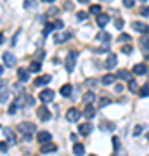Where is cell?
I'll list each match as a JSON object with an SVG mask.
<instances>
[{
	"label": "cell",
	"instance_id": "6da1fadb",
	"mask_svg": "<svg viewBox=\"0 0 149 156\" xmlns=\"http://www.w3.org/2000/svg\"><path fill=\"white\" fill-rule=\"evenodd\" d=\"M16 130L19 132V134H23L24 140H30L31 137H33V132L37 130V127H35V123H31V122H21L16 127Z\"/></svg>",
	"mask_w": 149,
	"mask_h": 156
},
{
	"label": "cell",
	"instance_id": "7a4b0ae2",
	"mask_svg": "<svg viewBox=\"0 0 149 156\" xmlns=\"http://www.w3.org/2000/svg\"><path fill=\"white\" fill-rule=\"evenodd\" d=\"M76 57H78V54L75 52V50H73V52H68L66 61H64L68 71H73V68H75V64H76Z\"/></svg>",
	"mask_w": 149,
	"mask_h": 156
},
{
	"label": "cell",
	"instance_id": "3957f363",
	"mask_svg": "<svg viewBox=\"0 0 149 156\" xmlns=\"http://www.w3.org/2000/svg\"><path fill=\"white\" fill-rule=\"evenodd\" d=\"M38 99L44 102V104H47V102H52L54 101V90L50 89H44L42 92L38 94Z\"/></svg>",
	"mask_w": 149,
	"mask_h": 156
},
{
	"label": "cell",
	"instance_id": "277c9868",
	"mask_svg": "<svg viewBox=\"0 0 149 156\" xmlns=\"http://www.w3.org/2000/svg\"><path fill=\"white\" fill-rule=\"evenodd\" d=\"M66 120L71 122V123L78 122V120H80V111H78L76 108H69V109L66 111Z\"/></svg>",
	"mask_w": 149,
	"mask_h": 156
},
{
	"label": "cell",
	"instance_id": "5b68a950",
	"mask_svg": "<svg viewBox=\"0 0 149 156\" xmlns=\"http://www.w3.org/2000/svg\"><path fill=\"white\" fill-rule=\"evenodd\" d=\"M2 132H4V135L7 137V144H9V146H14V144H16V134L12 132L11 128H9V127H4V128H2Z\"/></svg>",
	"mask_w": 149,
	"mask_h": 156
},
{
	"label": "cell",
	"instance_id": "8992f818",
	"mask_svg": "<svg viewBox=\"0 0 149 156\" xmlns=\"http://www.w3.org/2000/svg\"><path fill=\"white\" fill-rule=\"evenodd\" d=\"M17 78H19L21 83H26L28 80H30V69L28 68H19L17 69Z\"/></svg>",
	"mask_w": 149,
	"mask_h": 156
},
{
	"label": "cell",
	"instance_id": "52a82bcc",
	"mask_svg": "<svg viewBox=\"0 0 149 156\" xmlns=\"http://www.w3.org/2000/svg\"><path fill=\"white\" fill-rule=\"evenodd\" d=\"M37 116H38L42 122H47V120H50V111L45 106H40L38 109H37Z\"/></svg>",
	"mask_w": 149,
	"mask_h": 156
},
{
	"label": "cell",
	"instance_id": "ba28073f",
	"mask_svg": "<svg viewBox=\"0 0 149 156\" xmlns=\"http://www.w3.org/2000/svg\"><path fill=\"white\" fill-rule=\"evenodd\" d=\"M132 28L135 30V31H139V33H142V35H146V33H149V26L146 24V23H140V21H135L132 24Z\"/></svg>",
	"mask_w": 149,
	"mask_h": 156
},
{
	"label": "cell",
	"instance_id": "9c48e42d",
	"mask_svg": "<svg viewBox=\"0 0 149 156\" xmlns=\"http://www.w3.org/2000/svg\"><path fill=\"white\" fill-rule=\"evenodd\" d=\"M2 57H4V64H5L7 68L16 66V57H14V54H12V52H5Z\"/></svg>",
	"mask_w": 149,
	"mask_h": 156
},
{
	"label": "cell",
	"instance_id": "30bf717a",
	"mask_svg": "<svg viewBox=\"0 0 149 156\" xmlns=\"http://www.w3.org/2000/svg\"><path fill=\"white\" fill-rule=\"evenodd\" d=\"M38 142L40 144H47V142H50V139H52V135H50V132H47V130H42V132H38Z\"/></svg>",
	"mask_w": 149,
	"mask_h": 156
},
{
	"label": "cell",
	"instance_id": "8fae6325",
	"mask_svg": "<svg viewBox=\"0 0 149 156\" xmlns=\"http://www.w3.org/2000/svg\"><path fill=\"white\" fill-rule=\"evenodd\" d=\"M68 38H71V33H69V31H64V33H55V37H54L55 44H64Z\"/></svg>",
	"mask_w": 149,
	"mask_h": 156
},
{
	"label": "cell",
	"instance_id": "7c38bea8",
	"mask_svg": "<svg viewBox=\"0 0 149 156\" xmlns=\"http://www.w3.org/2000/svg\"><path fill=\"white\" fill-rule=\"evenodd\" d=\"M50 82V75H44V76H38L37 80L33 82L35 87H44V85H47Z\"/></svg>",
	"mask_w": 149,
	"mask_h": 156
},
{
	"label": "cell",
	"instance_id": "4fadbf2b",
	"mask_svg": "<svg viewBox=\"0 0 149 156\" xmlns=\"http://www.w3.org/2000/svg\"><path fill=\"white\" fill-rule=\"evenodd\" d=\"M57 149V146L54 144V142H47V144H42V147H40V153L42 154H47V153H52V151Z\"/></svg>",
	"mask_w": 149,
	"mask_h": 156
},
{
	"label": "cell",
	"instance_id": "5bb4252c",
	"mask_svg": "<svg viewBox=\"0 0 149 156\" xmlns=\"http://www.w3.org/2000/svg\"><path fill=\"white\" fill-rule=\"evenodd\" d=\"M95 23H97V26H99V28H102V26H106V24L109 23V16L101 12L99 16H97V19H95Z\"/></svg>",
	"mask_w": 149,
	"mask_h": 156
},
{
	"label": "cell",
	"instance_id": "9a60e30c",
	"mask_svg": "<svg viewBox=\"0 0 149 156\" xmlns=\"http://www.w3.org/2000/svg\"><path fill=\"white\" fill-rule=\"evenodd\" d=\"M116 62H118V57H116V54H113V52H111L109 56H108V59H106V68H108V69H111V68L116 66Z\"/></svg>",
	"mask_w": 149,
	"mask_h": 156
},
{
	"label": "cell",
	"instance_id": "2e32d148",
	"mask_svg": "<svg viewBox=\"0 0 149 156\" xmlns=\"http://www.w3.org/2000/svg\"><path fill=\"white\" fill-rule=\"evenodd\" d=\"M78 130H80V134L82 135H88L90 132H92V123H80Z\"/></svg>",
	"mask_w": 149,
	"mask_h": 156
},
{
	"label": "cell",
	"instance_id": "e0dca14e",
	"mask_svg": "<svg viewBox=\"0 0 149 156\" xmlns=\"http://www.w3.org/2000/svg\"><path fill=\"white\" fill-rule=\"evenodd\" d=\"M83 116L87 118V120H90V118H94L95 116V108L94 106H85V109H83Z\"/></svg>",
	"mask_w": 149,
	"mask_h": 156
},
{
	"label": "cell",
	"instance_id": "ac0fdd59",
	"mask_svg": "<svg viewBox=\"0 0 149 156\" xmlns=\"http://www.w3.org/2000/svg\"><path fill=\"white\" fill-rule=\"evenodd\" d=\"M99 128H101V130H104V132H115L116 125H115V123H111V122H102L99 125Z\"/></svg>",
	"mask_w": 149,
	"mask_h": 156
},
{
	"label": "cell",
	"instance_id": "d6986e66",
	"mask_svg": "<svg viewBox=\"0 0 149 156\" xmlns=\"http://www.w3.org/2000/svg\"><path fill=\"white\" fill-rule=\"evenodd\" d=\"M95 101V94L94 92H92V90H88V92H85V95H83V102H85V104H92V102H94Z\"/></svg>",
	"mask_w": 149,
	"mask_h": 156
},
{
	"label": "cell",
	"instance_id": "ffe728a7",
	"mask_svg": "<svg viewBox=\"0 0 149 156\" xmlns=\"http://www.w3.org/2000/svg\"><path fill=\"white\" fill-rule=\"evenodd\" d=\"M116 80V76L115 75H111V73H108V75H104V76L101 78V83L102 85H111L113 82Z\"/></svg>",
	"mask_w": 149,
	"mask_h": 156
},
{
	"label": "cell",
	"instance_id": "44dd1931",
	"mask_svg": "<svg viewBox=\"0 0 149 156\" xmlns=\"http://www.w3.org/2000/svg\"><path fill=\"white\" fill-rule=\"evenodd\" d=\"M132 71L135 73V75H146V73H147V66H146V64H135Z\"/></svg>",
	"mask_w": 149,
	"mask_h": 156
},
{
	"label": "cell",
	"instance_id": "7402d4cb",
	"mask_svg": "<svg viewBox=\"0 0 149 156\" xmlns=\"http://www.w3.org/2000/svg\"><path fill=\"white\" fill-rule=\"evenodd\" d=\"M9 97H11V92H9L7 89L0 90V104H5L7 101H9Z\"/></svg>",
	"mask_w": 149,
	"mask_h": 156
},
{
	"label": "cell",
	"instance_id": "603a6c76",
	"mask_svg": "<svg viewBox=\"0 0 149 156\" xmlns=\"http://www.w3.org/2000/svg\"><path fill=\"white\" fill-rule=\"evenodd\" d=\"M59 92H61V95H64V97H69V95H71V92H73V87L69 83H66V85H62V87H61V90H59Z\"/></svg>",
	"mask_w": 149,
	"mask_h": 156
},
{
	"label": "cell",
	"instance_id": "cb8c5ba5",
	"mask_svg": "<svg viewBox=\"0 0 149 156\" xmlns=\"http://www.w3.org/2000/svg\"><path fill=\"white\" fill-rule=\"evenodd\" d=\"M73 153L76 156H83V153H85V147H83V144H80V142H75V146H73Z\"/></svg>",
	"mask_w": 149,
	"mask_h": 156
},
{
	"label": "cell",
	"instance_id": "d4e9b609",
	"mask_svg": "<svg viewBox=\"0 0 149 156\" xmlns=\"http://www.w3.org/2000/svg\"><path fill=\"white\" fill-rule=\"evenodd\" d=\"M116 78H122V80H125V82H130V71H127V69H120V71L116 73Z\"/></svg>",
	"mask_w": 149,
	"mask_h": 156
},
{
	"label": "cell",
	"instance_id": "484cf974",
	"mask_svg": "<svg viewBox=\"0 0 149 156\" xmlns=\"http://www.w3.org/2000/svg\"><path fill=\"white\" fill-rule=\"evenodd\" d=\"M40 68H42V64H40L38 61H31V62H30V66H28V69H30L31 73H38Z\"/></svg>",
	"mask_w": 149,
	"mask_h": 156
},
{
	"label": "cell",
	"instance_id": "4316f807",
	"mask_svg": "<svg viewBox=\"0 0 149 156\" xmlns=\"http://www.w3.org/2000/svg\"><path fill=\"white\" fill-rule=\"evenodd\" d=\"M109 33H106V31H101L99 35H97V40H99V42H104V44H109Z\"/></svg>",
	"mask_w": 149,
	"mask_h": 156
},
{
	"label": "cell",
	"instance_id": "83f0119b",
	"mask_svg": "<svg viewBox=\"0 0 149 156\" xmlns=\"http://www.w3.org/2000/svg\"><path fill=\"white\" fill-rule=\"evenodd\" d=\"M88 12H90V14H97V16H99V14H101V4H94V5H90Z\"/></svg>",
	"mask_w": 149,
	"mask_h": 156
},
{
	"label": "cell",
	"instance_id": "f1b7e54d",
	"mask_svg": "<svg viewBox=\"0 0 149 156\" xmlns=\"http://www.w3.org/2000/svg\"><path fill=\"white\" fill-rule=\"evenodd\" d=\"M139 94H140V97H147V95H149V85L147 83L142 85V87H140V90H139Z\"/></svg>",
	"mask_w": 149,
	"mask_h": 156
},
{
	"label": "cell",
	"instance_id": "f546056e",
	"mask_svg": "<svg viewBox=\"0 0 149 156\" xmlns=\"http://www.w3.org/2000/svg\"><path fill=\"white\" fill-rule=\"evenodd\" d=\"M128 90H130V92H137L139 90V85H137L135 80H130V82H128Z\"/></svg>",
	"mask_w": 149,
	"mask_h": 156
},
{
	"label": "cell",
	"instance_id": "4dcf8cb0",
	"mask_svg": "<svg viewBox=\"0 0 149 156\" xmlns=\"http://www.w3.org/2000/svg\"><path fill=\"white\" fill-rule=\"evenodd\" d=\"M109 102H111L109 97H106V95H104V97H101V99H99V109H101V108H104V106H108Z\"/></svg>",
	"mask_w": 149,
	"mask_h": 156
},
{
	"label": "cell",
	"instance_id": "1f68e13d",
	"mask_svg": "<svg viewBox=\"0 0 149 156\" xmlns=\"http://www.w3.org/2000/svg\"><path fill=\"white\" fill-rule=\"evenodd\" d=\"M52 30H55V28H54V24L47 23V24H45V28H44V31H42V33H44V37H45V35H49L50 31H52Z\"/></svg>",
	"mask_w": 149,
	"mask_h": 156
},
{
	"label": "cell",
	"instance_id": "d6a6232c",
	"mask_svg": "<svg viewBox=\"0 0 149 156\" xmlns=\"http://www.w3.org/2000/svg\"><path fill=\"white\" fill-rule=\"evenodd\" d=\"M35 5H37L35 0H24V9H33Z\"/></svg>",
	"mask_w": 149,
	"mask_h": 156
},
{
	"label": "cell",
	"instance_id": "836d02e7",
	"mask_svg": "<svg viewBox=\"0 0 149 156\" xmlns=\"http://www.w3.org/2000/svg\"><path fill=\"white\" fill-rule=\"evenodd\" d=\"M132 49H133V47L130 44H125L122 47V52H123V54H130V52H132Z\"/></svg>",
	"mask_w": 149,
	"mask_h": 156
},
{
	"label": "cell",
	"instance_id": "e575fe53",
	"mask_svg": "<svg viewBox=\"0 0 149 156\" xmlns=\"http://www.w3.org/2000/svg\"><path fill=\"white\" fill-rule=\"evenodd\" d=\"M17 109H19V106H17V102L14 101V102L11 104V108H9V115H14V113H16Z\"/></svg>",
	"mask_w": 149,
	"mask_h": 156
},
{
	"label": "cell",
	"instance_id": "d590c367",
	"mask_svg": "<svg viewBox=\"0 0 149 156\" xmlns=\"http://www.w3.org/2000/svg\"><path fill=\"white\" fill-rule=\"evenodd\" d=\"M85 83H87L90 89H94L95 85H97V80H94V78H88V80H85Z\"/></svg>",
	"mask_w": 149,
	"mask_h": 156
},
{
	"label": "cell",
	"instance_id": "8d00e7d4",
	"mask_svg": "<svg viewBox=\"0 0 149 156\" xmlns=\"http://www.w3.org/2000/svg\"><path fill=\"white\" fill-rule=\"evenodd\" d=\"M140 47H144V49H147V47H149V37L140 38Z\"/></svg>",
	"mask_w": 149,
	"mask_h": 156
},
{
	"label": "cell",
	"instance_id": "74e56055",
	"mask_svg": "<svg viewBox=\"0 0 149 156\" xmlns=\"http://www.w3.org/2000/svg\"><path fill=\"white\" fill-rule=\"evenodd\" d=\"M24 104H26V106H33V104H35V99L31 97V95H26V99H24Z\"/></svg>",
	"mask_w": 149,
	"mask_h": 156
},
{
	"label": "cell",
	"instance_id": "f35d334b",
	"mask_svg": "<svg viewBox=\"0 0 149 156\" xmlns=\"http://www.w3.org/2000/svg\"><path fill=\"white\" fill-rule=\"evenodd\" d=\"M130 40H132V38H130V35H125V33H123V35H120V38H118V42H127V44H128Z\"/></svg>",
	"mask_w": 149,
	"mask_h": 156
},
{
	"label": "cell",
	"instance_id": "ab89813d",
	"mask_svg": "<svg viewBox=\"0 0 149 156\" xmlns=\"http://www.w3.org/2000/svg\"><path fill=\"white\" fill-rule=\"evenodd\" d=\"M62 26H64V23H62L61 19H57V21L54 23V28L55 30H62Z\"/></svg>",
	"mask_w": 149,
	"mask_h": 156
},
{
	"label": "cell",
	"instance_id": "60d3db41",
	"mask_svg": "<svg viewBox=\"0 0 149 156\" xmlns=\"http://www.w3.org/2000/svg\"><path fill=\"white\" fill-rule=\"evenodd\" d=\"M133 4H135V0H123V5L128 7V9H130V7H133Z\"/></svg>",
	"mask_w": 149,
	"mask_h": 156
},
{
	"label": "cell",
	"instance_id": "b9f144b4",
	"mask_svg": "<svg viewBox=\"0 0 149 156\" xmlns=\"http://www.w3.org/2000/svg\"><path fill=\"white\" fill-rule=\"evenodd\" d=\"M115 24H116V28H118V30H122L123 28V19H122V17H118V19L115 21Z\"/></svg>",
	"mask_w": 149,
	"mask_h": 156
},
{
	"label": "cell",
	"instance_id": "7bdbcfd3",
	"mask_svg": "<svg viewBox=\"0 0 149 156\" xmlns=\"http://www.w3.org/2000/svg\"><path fill=\"white\" fill-rule=\"evenodd\" d=\"M42 57H45V50H38V52H37V61L40 62V59H42Z\"/></svg>",
	"mask_w": 149,
	"mask_h": 156
},
{
	"label": "cell",
	"instance_id": "ee69618b",
	"mask_svg": "<svg viewBox=\"0 0 149 156\" xmlns=\"http://www.w3.org/2000/svg\"><path fill=\"white\" fill-rule=\"evenodd\" d=\"M113 146H115V151H118V147H120V140H118V137H113Z\"/></svg>",
	"mask_w": 149,
	"mask_h": 156
},
{
	"label": "cell",
	"instance_id": "f6af8a7d",
	"mask_svg": "<svg viewBox=\"0 0 149 156\" xmlns=\"http://www.w3.org/2000/svg\"><path fill=\"white\" fill-rule=\"evenodd\" d=\"M140 14L146 16V17H149V7H142V9H140Z\"/></svg>",
	"mask_w": 149,
	"mask_h": 156
},
{
	"label": "cell",
	"instance_id": "bcb514c9",
	"mask_svg": "<svg viewBox=\"0 0 149 156\" xmlns=\"http://www.w3.org/2000/svg\"><path fill=\"white\" fill-rule=\"evenodd\" d=\"M140 132H142V127H140V125H137V127L133 128V135H135V137H137V135L140 134Z\"/></svg>",
	"mask_w": 149,
	"mask_h": 156
},
{
	"label": "cell",
	"instance_id": "7dc6e473",
	"mask_svg": "<svg viewBox=\"0 0 149 156\" xmlns=\"http://www.w3.org/2000/svg\"><path fill=\"white\" fill-rule=\"evenodd\" d=\"M0 151L2 153H7V142H0Z\"/></svg>",
	"mask_w": 149,
	"mask_h": 156
},
{
	"label": "cell",
	"instance_id": "c3c4849f",
	"mask_svg": "<svg viewBox=\"0 0 149 156\" xmlns=\"http://www.w3.org/2000/svg\"><path fill=\"white\" fill-rule=\"evenodd\" d=\"M87 14H88V12H78L76 17H78V19H85V17H87Z\"/></svg>",
	"mask_w": 149,
	"mask_h": 156
},
{
	"label": "cell",
	"instance_id": "681fc988",
	"mask_svg": "<svg viewBox=\"0 0 149 156\" xmlns=\"http://www.w3.org/2000/svg\"><path fill=\"white\" fill-rule=\"evenodd\" d=\"M115 90H116V92H122V90H123V87H122L120 83H118V85H115Z\"/></svg>",
	"mask_w": 149,
	"mask_h": 156
},
{
	"label": "cell",
	"instance_id": "f907efd6",
	"mask_svg": "<svg viewBox=\"0 0 149 156\" xmlns=\"http://www.w3.org/2000/svg\"><path fill=\"white\" fill-rule=\"evenodd\" d=\"M144 57H146V59H149V47H147V49H144Z\"/></svg>",
	"mask_w": 149,
	"mask_h": 156
},
{
	"label": "cell",
	"instance_id": "816d5d0a",
	"mask_svg": "<svg viewBox=\"0 0 149 156\" xmlns=\"http://www.w3.org/2000/svg\"><path fill=\"white\" fill-rule=\"evenodd\" d=\"M64 7H66V9H73V4H71V2H66V4H64Z\"/></svg>",
	"mask_w": 149,
	"mask_h": 156
},
{
	"label": "cell",
	"instance_id": "f5cc1de1",
	"mask_svg": "<svg viewBox=\"0 0 149 156\" xmlns=\"http://www.w3.org/2000/svg\"><path fill=\"white\" fill-rule=\"evenodd\" d=\"M69 137H71V140H73V142H76V134H71Z\"/></svg>",
	"mask_w": 149,
	"mask_h": 156
},
{
	"label": "cell",
	"instance_id": "db71d44e",
	"mask_svg": "<svg viewBox=\"0 0 149 156\" xmlns=\"http://www.w3.org/2000/svg\"><path fill=\"white\" fill-rule=\"evenodd\" d=\"M16 42H17V33L14 35V38H12V45H16Z\"/></svg>",
	"mask_w": 149,
	"mask_h": 156
},
{
	"label": "cell",
	"instance_id": "11a10c76",
	"mask_svg": "<svg viewBox=\"0 0 149 156\" xmlns=\"http://www.w3.org/2000/svg\"><path fill=\"white\" fill-rule=\"evenodd\" d=\"M4 44V33H0V45Z\"/></svg>",
	"mask_w": 149,
	"mask_h": 156
},
{
	"label": "cell",
	"instance_id": "9f6ffc18",
	"mask_svg": "<svg viewBox=\"0 0 149 156\" xmlns=\"http://www.w3.org/2000/svg\"><path fill=\"white\" fill-rule=\"evenodd\" d=\"M78 2H80V4H87L88 0H78Z\"/></svg>",
	"mask_w": 149,
	"mask_h": 156
},
{
	"label": "cell",
	"instance_id": "6f0895ef",
	"mask_svg": "<svg viewBox=\"0 0 149 156\" xmlns=\"http://www.w3.org/2000/svg\"><path fill=\"white\" fill-rule=\"evenodd\" d=\"M2 71H4V68H2V66H0V75H2Z\"/></svg>",
	"mask_w": 149,
	"mask_h": 156
},
{
	"label": "cell",
	"instance_id": "680465c9",
	"mask_svg": "<svg viewBox=\"0 0 149 156\" xmlns=\"http://www.w3.org/2000/svg\"><path fill=\"white\" fill-rule=\"evenodd\" d=\"M44 2H54V0H44Z\"/></svg>",
	"mask_w": 149,
	"mask_h": 156
},
{
	"label": "cell",
	"instance_id": "91938a15",
	"mask_svg": "<svg viewBox=\"0 0 149 156\" xmlns=\"http://www.w3.org/2000/svg\"><path fill=\"white\" fill-rule=\"evenodd\" d=\"M102 2H111V0H102Z\"/></svg>",
	"mask_w": 149,
	"mask_h": 156
},
{
	"label": "cell",
	"instance_id": "94428289",
	"mask_svg": "<svg viewBox=\"0 0 149 156\" xmlns=\"http://www.w3.org/2000/svg\"><path fill=\"white\" fill-rule=\"evenodd\" d=\"M140 2H146V0H140Z\"/></svg>",
	"mask_w": 149,
	"mask_h": 156
},
{
	"label": "cell",
	"instance_id": "6125c7cd",
	"mask_svg": "<svg viewBox=\"0 0 149 156\" xmlns=\"http://www.w3.org/2000/svg\"><path fill=\"white\" fill-rule=\"evenodd\" d=\"M90 156H95V154H90Z\"/></svg>",
	"mask_w": 149,
	"mask_h": 156
}]
</instances>
